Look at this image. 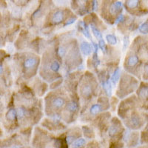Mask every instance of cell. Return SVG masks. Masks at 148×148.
<instances>
[{"label":"cell","instance_id":"6da1fadb","mask_svg":"<svg viewBox=\"0 0 148 148\" xmlns=\"http://www.w3.org/2000/svg\"><path fill=\"white\" fill-rule=\"evenodd\" d=\"M63 18H64L63 12L62 10H57L53 16L52 22L54 24H59L60 22H62Z\"/></svg>","mask_w":148,"mask_h":148},{"label":"cell","instance_id":"7a4b0ae2","mask_svg":"<svg viewBox=\"0 0 148 148\" xmlns=\"http://www.w3.org/2000/svg\"><path fill=\"white\" fill-rule=\"evenodd\" d=\"M122 8V3L119 1H116V2H113L110 6V12L111 14H115L116 13L119 11L120 9Z\"/></svg>","mask_w":148,"mask_h":148},{"label":"cell","instance_id":"3957f363","mask_svg":"<svg viewBox=\"0 0 148 148\" xmlns=\"http://www.w3.org/2000/svg\"><path fill=\"white\" fill-rule=\"evenodd\" d=\"M80 48H81L82 52L83 53L84 56H88L90 54L91 47L89 43H88L87 42H83L81 44Z\"/></svg>","mask_w":148,"mask_h":148},{"label":"cell","instance_id":"277c9868","mask_svg":"<svg viewBox=\"0 0 148 148\" xmlns=\"http://www.w3.org/2000/svg\"><path fill=\"white\" fill-rule=\"evenodd\" d=\"M37 64V59L36 58H29L27 59L25 62H24V66L25 68H30L33 67Z\"/></svg>","mask_w":148,"mask_h":148},{"label":"cell","instance_id":"5b68a950","mask_svg":"<svg viewBox=\"0 0 148 148\" xmlns=\"http://www.w3.org/2000/svg\"><path fill=\"white\" fill-rule=\"evenodd\" d=\"M120 76H121V71H120L119 68H117L116 71L113 73V76L111 77V82L113 84H116L117 83V82L119 81V79Z\"/></svg>","mask_w":148,"mask_h":148},{"label":"cell","instance_id":"8992f818","mask_svg":"<svg viewBox=\"0 0 148 148\" xmlns=\"http://www.w3.org/2000/svg\"><path fill=\"white\" fill-rule=\"evenodd\" d=\"M53 106L56 107V108H60L64 104V101L63 99H62L60 97L56 98V99H54L53 100Z\"/></svg>","mask_w":148,"mask_h":148},{"label":"cell","instance_id":"52a82bcc","mask_svg":"<svg viewBox=\"0 0 148 148\" xmlns=\"http://www.w3.org/2000/svg\"><path fill=\"white\" fill-rule=\"evenodd\" d=\"M138 62V58L136 56H130L129 59L127 60V64L130 67H134L135 65H136Z\"/></svg>","mask_w":148,"mask_h":148},{"label":"cell","instance_id":"ba28073f","mask_svg":"<svg viewBox=\"0 0 148 148\" xmlns=\"http://www.w3.org/2000/svg\"><path fill=\"white\" fill-rule=\"evenodd\" d=\"M67 110L70 111V112H72V113H75L79 109V107H78V104L74 101H71L67 104Z\"/></svg>","mask_w":148,"mask_h":148},{"label":"cell","instance_id":"9c48e42d","mask_svg":"<svg viewBox=\"0 0 148 148\" xmlns=\"http://www.w3.org/2000/svg\"><path fill=\"white\" fill-rule=\"evenodd\" d=\"M16 116V111L14 109H11L8 111L7 114H6V117H7L8 120H9V121H14V120H15Z\"/></svg>","mask_w":148,"mask_h":148},{"label":"cell","instance_id":"30bf717a","mask_svg":"<svg viewBox=\"0 0 148 148\" xmlns=\"http://www.w3.org/2000/svg\"><path fill=\"white\" fill-rule=\"evenodd\" d=\"M138 2H139V0H127L126 2L127 7L128 8L134 9L136 8H137V6L138 5Z\"/></svg>","mask_w":148,"mask_h":148},{"label":"cell","instance_id":"8fae6325","mask_svg":"<svg viewBox=\"0 0 148 148\" xmlns=\"http://www.w3.org/2000/svg\"><path fill=\"white\" fill-rule=\"evenodd\" d=\"M106 39L108 43L110 45H116V43H117L116 37L115 36L112 35V34H108V35H107Z\"/></svg>","mask_w":148,"mask_h":148},{"label":"cell","instance_id":"7c38bea8","mask_svg":"<svg viewBox=\"0 0 148 148\" xmlns=\"http://www.w3.org/2000/svg\"><path fill=\"white\" fill-rule=\"evenodd\" d=\"M82 94L84 95V96L88 97V96H90L91 93H92V88H91V87L90 85H85L84 88H82Z\"/></svg>","mask_w":148,"mask_h":148},{"label":"cell","instance_id":"4fadbf2b","mask_svg":"<svg viewBox=\"0 0 148 148\" xmlns=\"http://www.w3.org/2000/svg\"><path fill=\"white\" fill-rule=\"evenodd\" d=\"M91 30H92V32L93 34V35L95 36L96 38H97L98 39H102V35L100 33V31L95 27L93 25H91Z\"/></svg>","mask_w":148,"mask_h":148},{"label":"cell","instance_id":"5bb4252c","mask_svg":"<svg viewBox=\"0 0 148 148\" xmlns=\"http://www.w3.org/2000/svg\"><path fill=\"white\" fill-rule=\"evenodd\" d=\"M101 111V106L99 104H93L90 108V113L92 115H96Z\"/></svg>","mask_w":148,"mask_h":148},{"label":"cell","instance_id":"9a60e30c","mask_svg":"<svg viewBox=\"0 0 148 148\" xmlns=\"http://www.w3.org/2000/svg\"><path fill=\"white\" fill-rule=\"evenodd\" d=\"M118 132L119 127L116 126V125H112V126H110L109 128V130H108L110 136H115Z\"/></svg>","mask_w":148,"mask_h":148},{"label":"cell","instance_id":"2e32d148","mask_svg":"<svg viewBox=\"0 0 148 148\" xmlns=\"http://www.w3.org/2000/svg\"><path fill=\"white\" fill-rule=\"evenodd\" d=\"M141 34H147L148 33V22H144L143 24H141V25L139 26V28H138Z\"/></svg>","mask_w":148,"mask_h":148},{"label":"cell","instance_id":"e0dca14e","mask_svg":"<svg viewBox=\"0 0 148 148\" xmlns=\"http://www.w3.org/2000/svg\"><path fill=\"white\" fill-rule=\"evenodd\" d=\"M104 89L105 90V92H107V94L108 96H111V92H112V88H111V84L110 82H105L104 83Z\"/></svg>","mask_w":148,"mask_h":148},{"label":"cell","instance_id":"ac0fdd59","mask_svg":"<svg viewBox=\"0 0 148 148\" xmlns=\"http://www.w3.org/2000/svg\"><path fill=\"white\" fill-rule=\"evenodd\" d=\"M86 143V141L84 138H79V139L76 140V141H74L73 143V147H83Z\"/></svg>","mask_w":148,"mask_h":148},{"label":"cell","instance_id":"d6986e66","mask_svg":"<svg viewBox=\"0 0 148 148\" xmlns=\"http://www.w3.org/2000/svg\"><path fill=\"white\" fill-rule=\"evenodd\" d=\"M59 68H60V64H59V63L57 61H54V62H53L52 64H51V69L52 70L53 72H58Z\"/></svg>","mask_w":148,"mask_h":148},{"label":"cell","instance_id":"ffe728a7","mask_svg":"<svg viewBox=\"0 0 148 148\" xmlns=\"http://www.w3.org/2000/svg\"><path fill=\"white\" fill-rule=\"evenodd\" d=\"M131 122H132V124H133V126H135V127L138 126V125H139V123H140L139 119H138L137 116H133L131 118Z\"/></svg>","mask_w":148,"mask_h":148},{"label":"cell","instance_id":"44dd1931","mask_svg":"<svg viewBox=\"0 0 148 148\" xmlns=\"http://www.w3.org/2000/svg\"><path fill=\"white\" fill-rule=\"evenodd\" d=\"M16 113H17V117H18V119L23 118V116H25V110H24L22 108H18L16 110Z\"/></svg>","mask_w":148,"mask_h":148},{"label":"cell","instance_id":"7402d4cb","mask_svg":"<svg viewBox=\"0 0 148 148\" xmlns=\"http://www.w3.org/2000/svg\"><path fill=\"white\" fill-rule=\"evenodd\" d=\"M99 46L100 48L102 50L103 52H105V47H106V46H105V43H104L103 39H100V40L99 41Z\"/></svg>","mask_w":148,"mask_h":148},{"label":"cell","instance_id":"603a6c76","mask_svg":"<svg viewBox=\"0 0 148 148\" xmlns=\"http://www.w3.org/2000/svg\"><path fill=\"white\" fill-rule=\"evenodd\" d=\"M58 54L60 56H64V54H65V50L62 47H59V49H58Z\"/></svg>","mask_w":148,"mask_h":148},{"label":"cell","instance_id":"cb8c5ba5","mask_svg":"<svg viewBox=\"0 0 148 148\" xmlns=\"http://www.w3.org/2000/svg\"><path fill=\"white\" fill-rule=\"evenodd\" d=\"M75 138H74L73 136H67L66 138V142H67V145H71L74 141Z\"/></svg>","mask_w":148,"mask_h":148},{"label":"cell","instance_id":"d4e9b609","mask_svg":"<svg viewBox=\"0 0 148 148\" xmlns=\"http://www.w3.org/2000/svg\"><path fill=\"white\" fill-rule=\"evenodd\" d=\"M123 43H124V50H125V49L127 47L128 44H129V39H128L127 36L125 37V39H124V42H123Z\"/></svg>","mask_w":148,"mask_h":148},{"label":"cell","instance_id":"484cf974","mask_svg":"<svg viewBox=\"0 0 148 148\" xmlns=\"http://www.w3.org/2000/svg\"><path fill=\"white\" fill-rule=\"evenodd\" d=\"M125 20V16H124V15H122V14H121V15H119V16L117 18V19H116V24H118L119 22H123V21Z\"/></svg>","mask_w":148,"mask_h":148},{"label":"cell","instance_id":"4316f807","mask_svg":"<svg viewBox=\"0 0 148 148\" xmlns=\"http://www.w3.org/2000/svg\"><path fill=\"white\" fill-rule=\"evenodd\" d=\"M74 22H75V18H69V19H68V20L65 22V24H64V26L69 25H71V24L73 23Z\"/></svg>","mask_w":148,"mask_h":148},{"label":"cell","instance_id":"83f0119b","mask_svg":"<svg viewBox=\"0 0 148 148\" xmlns=\"http://www.w3.org/2000/svg\"><path fill=\"white\" fill-rule=\"evenodd\" d=\"M96 8H97V1L92 0V8L93 10H96Z\"/></svg>","mask_w":148,"mask_h":148},{"label":"cell","instance_id":"f1b7e54d","mask_svg":"<svg viewBox=\"0 0 148 148\" xmlns=\"http://www.w3.org/2000/svg\"><path fill=\"white\" fill-rule=\"evenodd\" d=\"M55 145H56V147H60V145H62V144H61V141L60 140H59V139H56L55 141Z\"/></svg>","mask_w":148,"mask_h":148},{"label":"cell","instance_id":"f546056e","mask_svg":"<svg viewBox=\"0 0 148 148\" xmlns=\"http://www.w3.org/2000/svg\"><path fill=\"white\" fill-rule=\"evenodd\" d=\"M1 73H2V65L1 64Z\"/></svg>","mask_w":148,"mask_h":148},{"label":"cell","instance_id":"4dcf8cb0","mask_svg":"<svg viewBox=\"0 0 148 148\" xmlns=\"http://www.w3.org/2000/svg\"><path fill=\"white\" fill-rule=\"evenodd\" d=\"M147 130H148V125H147Z\"/></svg>","mask_w":148,"mask_h":148},{"label":"cell","instance_id":"1f68e13d","mask_svg":"<svg viewBox=\"0 0 148 148\" xmlns=\"http://www.w3.org/2000/svg\"><path fill=\"white\" fill-rule=\"evenodd\" d=\"M147 96H148V90H147Z\"/></svg>","mask_w":148,"mask_h":148}]
</instances>
